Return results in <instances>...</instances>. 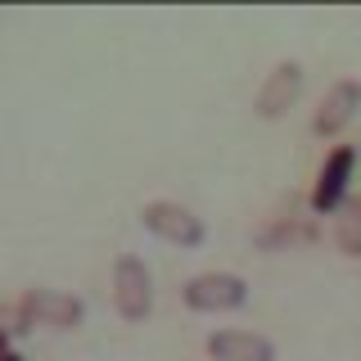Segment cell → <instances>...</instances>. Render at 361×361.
Listing matches in <instances>:
<instances>
[{
    "instance_id": "8fae6325",
    "label": "cell",
    "mask_w": 361,
    "mask_h": 361,
    "mask_svg": "<svg viewBox=\"0 0 361 361\" xmlns=\"http://www.w3.org/2000/svg\"><path fill=\"white\" fill-rule=\"evenodd\" d=\"M23 330H32L27 325V316H23V307H14V302H0V334H23Z\"/></svg>"
},
{
    "instance_id": "3957f363",
    "label": "cell",
    "mask_w": 361,
    "mask_h": 361,
    "mask_svg": "<svg viewBox=\"0 0 361 361\" xmlns=\"http://www.w3.org/2000/svg\"><path fill=\"white\" fill-rule=\"evenodd\" d=\"M140 221H145V231H154L158 240H167V244H180V248H199L203 244V221L190 208H180V203H167V199L145 203Z\"/></svg>"
},
{
    "instance_id": "30bf717a",
    "label": "cell",
    "mask_w": 361,
    "mask_h": 361,
    "mask_svg": "<svg viewBox=\"0 0 361 361\" xmlns=\"http://www.w3.org/2000/svg\"><path fill=\"white\" fill-rule=\"evenodd\" d=\"M285 240H316V226H293V221H280L271 226V231H262V244H285Z\"/></svg>"
},
{
    "instance_id": "ba28073f",
    "label": "cell",
    "mask_w": 361,
    "mask_h": 361,
    "mask_svg": "<svg viewBox=\"0 0 361 361\" xmlns=\"http://www.w3.org/2000/svg\"><path fill=\"white\" fill-rule=\"evenodd\" d=\"M212 361H276V343L248 330H217L208 338Z\"/></svg>"
},
{
    "instance_id": "5b68a950",
    "label": "cell",
    "mask_w": 361,
    "mask_h": 361,
    "mask_svg": "<svg viewBox=\"0 0 361 361\" xmlns=\"http://www.w3.org/2000/svg\"><path fill=\"white\" fill-rule=\"evenodd\" d=\"M23 316H27V325H50V330H77L82 325V298H73V293H54V289H27L23 293Z\"/></svg>"
},
{
    "instance_id": "4fadbf2b",
    "label": "cell",
    "mask_w": 361,
    "mask_h": 361,
    "mask_svg": "<svg viewBox=\"0 0 361 361\" xmlns=\"http://www.w3.org/2000/svg\"><path fill=\"white\" fill-rule=\"evenodd\" d=\"M0 361H23V357H18V353H5V357H0Z\"/></svg>"
},
{
    "instance_id": "277c9868",
    "label": "cell",
    "mask_w": 361,
    "mask_h": 361,
    "mask_svg": "<svg viewBox=\"0 0 361 361\" xmlns=\"http://www.w3.org/2000/svg\"><path fill=\"white\" fill-rule=\"evenodd\" d=\"M353 167H357V149L353 145H338V149H330V158H325L321 176H316L312 185V212H338L348 203V180H353Z\"/></svg>"
},
{
    "instance_id": "9c48e42d",
    "label": "cell",
    "mask_w": 361,
    "mask_h": 361,
    "mask_svg": "<svg viewBox=\"0 0 361 361\" xmlns=\"http://www.w3.org/2000/svg\"><path fill=\"white\" fill-rule=\"evenodd\" d=\"M334 240H338V248H343L348 257H361V199L348 195V203L338 208V217H334Z\"/></svg>"
},
{
    "instance_id": "8992f818",
    "label": "cell",
    "mask_w": 361,
    "mask_h": 361,
    "mask_svg": "<svg viewBox=\"0 0 361 361\" xmlns=\"http://www.w3.org/2000/svg\"><path fill=\"white\" fill-rule=\"evenodd\" d=\"M357 109H361V82H334L330 90H325V99H321V109H316V118H312V131H316V135L343 131L348 122L357 118Z\"/></svg>"
},
{
    "instance_id": "52a82bcc",
    "label": "cell",
    "mask_w": 361,
    "mask_h": 361,
    "mask_svg": "<svg viewBox=\"0 0 361 361\" xmlns=\"http://www.w3.org/2000/svg\"><path fill=\"white\" fill-rule=\"evenodd\" d=\"M302 90V68L298 63H276V73L257 90V118H285L289 104Z\"/></svg>"
},
{
    "instance_id": "6da1fadb",
    "label": "cell",
    "mask_w": 361,
    "mask_h": 361,
    "mask_svg": "<svg viewBox=\"0 0 361 361\" xmlns=\"http://www.w3.org/2000/svg\"><path fill=\"white\" fill-rule=\"evenodd\" d=\"M113 307H118L122 321H145L154 307V280H149V267L140 262V257L122 253L118 262H113Z\"/></svg>"
},
{
    "instance_id": "7a4b0ae2",
    "label": "cell",
    "mask_w": 361,
    "mask_h": 361,
    "mask_svg": "<svg viewBox=\"0 0 361 361\" xmlns=\"http://www.w3.org/2000/svg\"><path fill=\"white\" fill-rule=\"evenodd\" d=\"M190 312H235L248 302V285L240 276H226V271H208V276H195L185 280L180 289Z\"/></svg>"
},
{
    "instance_id": "7c38bea8",
    "label": "cell",
    "mask_w": 361,
    "mask_h": 361,
    "mask_svg": "<svg viewBox=\"0 0 361 361\" xmlns=\"http://www.w3.org/2000/svg\"><path fill=\"white\" fill-rule=\"evenodd\" d=\"M5 353H9V338H5V334H0V357H5Z\"/></svg>"
}]
</instances>
